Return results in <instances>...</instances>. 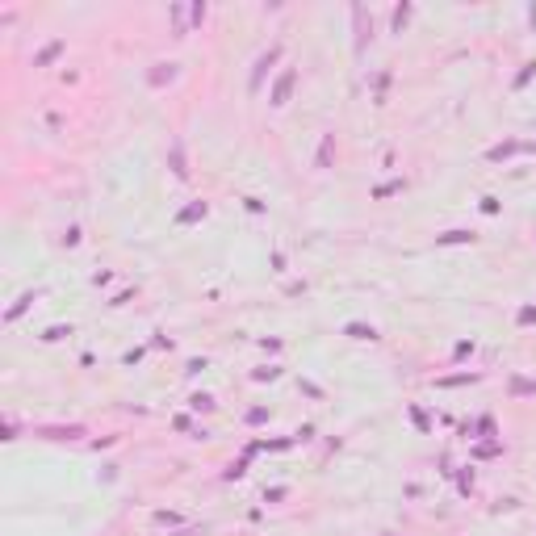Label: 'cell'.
<instances>
[{
  "mask_svg": "<svg viewBox=\"0 0 536 536\" xmlns=\"http://www.w3.org/2000/svg\"><path fill=\"white\" fill-rule=\"evenodd\" d=\"M348 335H352V339H377V331H373V327H361V323H352V327H348Z\"/></svg>",
  "mask_w": 536,
  "mask_h": 536,
  "instance_id": "obj_1",
  "label": "cell"
},
{
  "mask_svg": "<svg viewBox=\"0 0 536 536\" xmlns=\"http://www.w3.org/2000/svg\"><path fill=\"white\" fill-rule=\"evenodd\" d=\"M465 239H473L469 231H448V235H444V239H440V243H465Z\"/></svg>",
  "mask_w": 536,
  "mask_h": 536,
  "instance_id": "obj_2",
  "label": "cell"
},
{
  "mask_svg": "<svg viewBox=\"0 0 536 536\" xmlns=\"http://www.w3.org/2000/svg\"><path fill=\"white\" fill-rule=\"evenodd\" d=\"M201 214H206V206H189V210L181 214V222H193V218H201Z\"/></svg>",
  "mask_w": 536,
  "mask_h": 536,
  "instance_id": "obj_3",
  "label": "cell"
},
{
  "mask_svg": "<svg viewBox=\"0 0 536 536\" xmlns=\"http://www.w3.org/2000/svg\"><path fill=\"white\" fill-rule=\"evenodd\" d=\"M55 55H59V42H55V46H46V51L38 55V63H51V59H55Z\"/></svg>",
  "mask_w": 536,
  "mask_h": 536,
  "instance_id": "obj_4",
  "label": "cell"
}]
</instances>
